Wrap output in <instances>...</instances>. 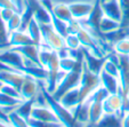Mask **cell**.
Instances as JSON below:
<instances>
[{
  "instance_id": "obj_1",
  "label": "cell",
  "mask_w": 129,
  "mask_h": 127,
  "mask_svg": "<svg viewBox=\"0 0 129 127\" xmlns=\"http://www.w3.org/2000/svg\"><path fill=\"white\" fill-rule=\"evenodd\" d=\"M81 72H82V68L81 69H76L70 72H66L65 76L61 79L58 83L56 89L51 95L54 98H56L57 101L62 97L65 93H68L69 90L73 89L79 86L80 84V78H81Z\"/></svg>"
},
{
  "instance_id": "obj_2",
  "label": "cell",
  "mask_w": 129,
  "mask_h": 127,
  "mask_svg": "<svg viewBox=\"0 0 129 127\" xmlns=\"http://www.w3.org/2000/svg\"><path fill=\"white\" fill-rule=\"evenodd\" d=\"M101 86V78L98 74L94 73L83 63L82 72H81L80 84H79V89H80V95L82 98V102L88 95L93 93L97 87Z\"/></svg>"
},
{
  "instance_id": "obj_3",
  "label": "cell",
  "mask_w": 129,
  "mask_h": 127,
  "mask_svg": "<svg viewBox=\"0 0 129 127\" xmlns=\"http://www.w3.org/2000/svg\"><path fill=\"white\" fill-rule=\"evenodd\" d=\"M40 30H41L42 42L50 47L53 50L58 52L65 47L64 38L55 31L51 24H40Z\"/></svg>"
},
{
  "instance_id": "obj_4",
  "label": "cell",
  "mask_w": 129,
  "mask_h": 127,
  "mask_svg": "<svg viewBox=\"0 0 129 127\" xmlns=\"http://www.w3.org/2000/svg\"><path fill=\"white\" fill-rule=\"evenodd\" d=\"M0 61L23 73V69L25 68V65L24 62H23V56L18 52L14 50L12 48L1 49L0 50Z\"/></svg>"
},
{
  "instance_id": "obj_5",
  "label": "cell",
  "mask_w": 129,
  "mask_h": 127,
  "mask_svg": "<svg viewBox=\"0 0 129 127\" xmlns=\"http://www.w3.org/2000/svg\"><path fill=\"white\" fill-rule=\"evenodd\" d=\"M36 120H40V121H48V122H61L56 115L54 113L48 105H33L31 112V117ZM62 124V122H61Z\"/></svg>"
},
{
  "instance_id": "obj_6",
  "label": "cell",
  "mask_w": 129,
  "mask_h": 127,
  "mask_svg": "<svg viewBox=\"0 0 129 127\" xmlns=\"http://www.w3.org/2000/svg\"><path fill=\"white\" fill-rule=\"evenodd\" d=\"M40 90L39 80L32 78L30 76H25L24 83L20 89V94L23 100H33L37 96V94Z\"/></svg>"
},
{
  "instance_id": "obj_7",
  "label": "cell",
  "mask_w": 129,
  "mask_h": 127,
  "mask_svg": "<svg viewBox=\"0 0 129 127\" xmlns=\"http://www.w3.org/2000/svg\"><path fill=\"white\" fill-rule=\"evenodd\" d=\"M119 83L123 93L129 92V56L119 55Z\"/></svg>"
},
{
  "instance_id": "obj_8",
  "label": "cell",
  "mask_w": 129,
  "mask_h": 127,
  "mask_svg": "<svg viewBox=\"0 0 129 127\" xmlns=\"http://www.w3.org/2000/svg\"><path fill=\"white\" fill-rule=\"evenodd\" d=\"M26 74L20 71H3L0 72V81L6 85H10L20 92Z\"/></svg>"
},
{
  "instance_id": "obj_9",
  "label": "cell",
  "mask_w": 129,
  "mask_h": 127,
  "mask_svg": "<svg viewBox=\"0 0 129 127\" xmlns=\"http://www.w3.org/2000/svg\"><path fill=\"white\" fill-rule=\"evenodd\" d=\"M121 108L122 98L119 93L110 94L103 101V111H104V113H107V115H114V113L121 115Z\"/></svg>"
},
{
  "instance_id": "obj_10",
  "label": "cell",
  "mask_w": 129,
  "mask_h": 127,
  "mask_svg": "<svg viewBox=\"0 0 129 127\" xmlns=\"http://www.w3.org/2000/svg\"><path fill=\"white\" fill-rule=\"evenodd\" d=\"M101 7H102V10L105 16L121 23L122 12H121L119 0H106L104 3H101Z\"/></svg>"
},
{
  "instance_id": "obj_11",
  "label": "cell",
  "mask_w": 129,
  "mask_h": 127,
  "mask_svg": "<svg viewBox=\"0 0 129 127\" xmlns=\"http://www.w3.org/2000/svg\"><path fill=\"white\" fill-rule=\"evenodd\" d=\"M105 60H106L105 57L100 59V57L93 55L89 50H87V49L83 48V63H85V65L87 66L91 72H94V73H96V74L100 76L101 71L103 70V65H104Z\"/></svg>"
},
{
  "instance_id": "obj_12",
  "label": "cell",
  "mask_w": 129,
  "mask_h": 127,
  "mask_svg": "<svg viewBox=\"0 0 129 127\" xmlns=\"http://www.w3.org/2000/svg\"><path fill=\"white\" fill-rule=\"evenodd\" d=\"M59 103H61L63 107H65L69 110H72L76 107H78L80 103H82V98L80 95V89H79V86L73 89L69 90L68 93H65L61 98H59Z\"/></svg>"
},
{
  "instance_id": "obj_13",
  "label": "cell",
  "mask_w": 129,
  "mask_h": 127,
  "mask_svg": "<svg viewBox=\"0 0 129 127\" xmlns=\"http://www.w3.org/2000/svg\"><path fill=\"white\" fill-rule=\"evenodd\" d=\"M10 48L18 52L23 57L32 61L33 63H36L37 65L42 66L41 63H40V60H39V52H40L39 46H37V45H26V46L10 47Z\"/></svg>"
},
{
  "instance_id": "obj_14",
  "label": "cell",
  "mask_w": 129,
  "mask_h": 127,
  "mask_svg": "<svg viewBox=\"0 0 129 127\" xmlns=\"http://www.w3.org/2000/svg\"><path fill=\"white\" fill-rule=\"evenodd\" d=\"M70 10L74 20H83L89 16L94 7V4L87 3H72L69 4Z\"/></svg>"
},
{
  "instance_id": "obj_15",
  "label": "cell",
  "mask_w": 129,
  "mask_h": 127,
  "mask_svg": "<svg viewBox=\"0 0 129 127\" xmlns=\"http://www.w3.org/2000/svg\"><path fill=\"white\" fill-rule=\"evenodd\" d=\"M26 45H36L33 42V40L31 39L27 32L24 31H16L12 32L8 37V46L10 47H18V46H26Z\"/></svg>"
},
{
  "instance_id": "obj_16",
  "label": "cell",
  "mask_w": 129,
  "mask_h": 127,
  "mask_svg": "<svg viewBox=\"0 0 129 127\" xmlns=\"http://www.w3.org/2000/svg\"><path fill=\"white\" fill-rule=\"evenodd\" d=\"M100 78H101V86H103L109 92V94L118 93V89L120 87V83L118 77H113L102 70L100 73Z\"/></svg>"
},
{
  "instance_id": "obj_17",
  "label": "cell",
  "mask_w": 129,
  "mask_h": 127,
  "mask_svg": "<svg viewBox=\"0 0 129 127\" xmlns=\"http://www.w3.org/2000/svg\"><path fill=\"white\" fill-rule=\"evenodd\" d=\"M24 100L22 98H16L13 97V96H9L7 94L0 92V109L4 111L5 113H10L13 111H15L18 105L23 102Z\"/></svg>"
},
{
  "instance_id": "obj_18",
  "label": "cell",
  "mask_w": 129,
  "mask_h": 127,
  "mask_svg": "<svg viewBox=\"0 0 129 127\" xmlns=\"http://www.w3.org/2000/svg\"><path fill=\"white\" fill-rule=\"evenodd\" d=\"M122 116L119 113L114 115H104L93 127H122Z\"/></svg>"
},
{
  "instance_id": "obj_19",
  "label": "cell",
  "mask_w": 129,
  "mask_h": 127,
  "mask_svg": "<svg viewBox=\"0 0 129 127\" xmlns=\"http://www.w3.org/2000/svg\"><path fill=\"white\" fill-rule=\"evenodd\" d=\"M129 37V28H121L114 30V31L107 32V33H104V38L106 40V42L109 45L113 47V45L117 44L118 41L124 39V38Z\"/></svg>"
},
{
  "instance_id": "obj_20",
  "label": "cell",
  "mask_w": 129,
  "mask_h": 127,
  "mask_svg": "<svg viewBox=\"0 0 129 127\" xmlns=\"http://www.w3.org/2000/svg\"><path fill=\"white\" fill-rule=\"evenodd\" d=\"M26 32L29 34L31 39L33 40V42L37 45V46H39L40 44L42 42V36H41V30H40V24L37 22L36 20H32L30 22L29 27L26 29Z\"/></svg>"
},
{
  "instance_id": "obj_21",
  "label": "cell",
  "mask_w": 129,
  "mask_h": 127,
  "mask_svg": "<svg viewBox=\"0 0 129 127\" xmlns=\"http://www.w3.org/2000/svg\"><path fill=\"white\" fill-rule=\"evenodd\" d=\"M48 12L50 13V15H51V25H53V28L55 29V31L58 34H61L63 38H65L69 34V24L65 23L64 21L59 20L58 17L55 16L51 10H48Z\"/></svg>"
},
{
  "instance_id": "obj_22",
  "label": "cell",
  "mask_w": 129,
  "mask_h": 127,
  "mask_svg": "<svg viewBox=\"0 0 129 127\" xmlns=\"http://www.w3.org/2000/svg\"><path fill=\"white\" fill-rule=\"evenodd\" d=\"M119 28H120V23L118 21L112 20V18H110V17L105 16V15L102 17V20L100 22V31L103 34L111 31H114V30L119 29Z\"/></svg>"
},
{
  "instance_id": "obj_23",
  "label": "cell",
  "mask_w": 129,
  "mask_h": 127,
  "mask_svg": "<svg viewBox=\"0 0 129 127\" xmlns=\"http://www.w3.org/2000/svg\"><path fill=\"white\" fill-rule=\"evenodd\" d=\"M33 105H34V98L33 100H24L16 109H15V112L18 113L21 117L25 118V119L27 120L30 117H31V112H32V109H33Z\"/></svg>"
},
{
  "instance_id": "obj_24",
  "label": "cell",
  "mask_w": 129,
  "mask_h": 127,
  "mask_svg": "<svg viewBox=\"0 0 129 127\" xmlns=\"http://www.w3.org/2000/svg\"><path fill=\"white\" fill-rule=\"evenodd\" d=\"M8 121H9V125L12 127H30L27 120L25 118L21 117L15 111L8 113Z\"/></svg>"
},
{
  "instance_id": "obj_25",
  "label": "cell",
  "mask_w": 129,
  "mask_h": 127,
  "mask_svg": "<svg viewBox=\"0 0 129 127\" xmlns=\"http://www.w3.org/2000/svg\"><path fill=\"white\" fill-rule=\"evenodd\" d=\"M122 12V20L120 23L121 28H129V0H119Z\"/></svg>"
},
{
  "instance_id": "obj_26",
  "label": "cell",
  "mask_w": 129,
  "mask_h": 127,
  "mask_svg": "<svg viewBox=\"0 0 129 127\" xmlns=\"http://www.w3.org/2000/svg\"><path fill=\"white\" fill-rule=\"evenodd\" d=\"M112 48L119 55H127V56H129V37L118 41L117 44L113 45Z\"/></svg>"
},
{
  "instance_id": "obj_27",
  "label": "cell",
  "mask_w": 129,
  "mask_h": 127,
  "mask_svg": "<svg viewBox=\"0 0 129 127\" xmlns=\"http://www.w3.org/2000/svg\"><path fill=\"white\" fill-rule=\"evenodd\" d=\"M8 37H9V33H8L7 28H6V23L0 15V46L4 47V48H9Z\"/></svg>"
},
{
  "instance_id": "obj_28",
  "label": "cell",
  "mask_w": 129,
  "mask_h": 127,
  "mask_svg": "<svg viewBox=\"0 0 129 127\" xmlns=\"http://www.w3.org/2000/svg\"><path fill=\"white\" fill-rule=\"evenodd\" d=\"M64 44H65L66 48H69V49H77L81 47L80 40H79L78 36L76 33H69L64 38Z\"/></svg>"
},
{
  "instance_id": "obj_29",
  "label": "cell",
  "mask_w": 129,
  "mask_h": 127,
  "mask_svg": "<svg viewBox=\"0 0 129 127\" xmlns=\"http://www.w3.org/2000/svg\"><path fill=\"white\" fill-rule=\"evenodd\" d=\"M20 25H21V14L20 13H15L12 18H10L8 22H6V28H7V31L9 34L12 33V32L20 29Z\"/></svg>"
},
{
  "instance_id": "obj_30",
  "label": "cell",
  "mask_w": 129,
  "mask_h": 127,
  "mask_svg": "<svg viewBox=\"0 0 129 127\" xmlns=\"http://www.w3.org/2000/svg\"><path fill=\"white\" fill-rule=\"evenodd\" d=\"M27 122H29L30 127H64V125L61 124V122L40 121V120H36L33 118H29Z\"/></svg>"
},
{
  "instance_id": "obj_31",
  "label": "cell",
  "mask_w": 129,
  "mask_h": 127,
  "mask_svg": "<svg viewBox=\"0 0 129 127\" xmlns=\"http://www.w3.org/2000/svg\"><path fill=\"white\" fill-rule=\"evenodd\" d=\"M103 71H105L106 73L111 74L113 77H118L119 78V65H117L115 63L109 61V60H105L104 65H103Z\"/></svg>"
},
{
  "instance_id": "obj_32",
  "label": "cell",
  "mask_w": 129,
  "mask_h": 127,
  "mask_svg": "<svg viewBox=\"0 0 129 127\" xmlns=\"http://www.w3.org/2000/svg\"><path fill=\"white\" fill-rule=\"evenodd\" d=\"M0 92H3V93L7 94V95H9V96H13V97L22 98L20 92H18V90H17L15 87H13V86H10V85L3 84V86H1V88H0ZM22 100H23V98H22Z\"/></svg>"
},
{
  "instance_id": "obj_33",
  "label": "cell",
  "mask_w": 129,
  "mask_h": 127,
  "mask_svg": "<svg viewBox=\"0 0 129 127\" xmlns=\"http://www.w3.org/2000/svg\"><path fill=\"white\" fill-rule=\"evenodd\" d=\"M15 13H17V12L15 9H13V8H1L0 9V15L3 17V20L5 21V23L8 22L12 18Z\"/></svg>"
},
{
  "instance_id": "obj_34",
  "label": "cell",
  "mask_w": 129,
  "mask_h": 127,
  "mask_svg": "<svg viewBox=\"0 0 129 127\" xmlns=\"http://www.w3.org/2000/svg\"><path fill=\"white\" fill-rule=\"evenodd\" d=\"M1 8H13L17 12L16 6L13 3V0H0V9Z\"/></svg>"
},
{
  "instance_id": "obj_35",
  "label": "cell",
  "mask_w": 129,
  "mask_h": 127,
  "mask_svg": "<svg viewBox=\"0 0 129 127\" xmlns=\"http://www.w3.org/2000/svg\"><path fill=\"white\" fill-rule=\"evenodd\" d=\"M13 3H14L15 6H16L17 13L22 14L24 8H25V0H13Z\"/></svg>"
},
{
  "instance_id": "obj_36",
  "label": "cell",
  "mask_w": 129,
  "mask_h": 127,
  "mask_svg": "<svg viewBox=\"0 0 129 127\" xmlns=\"http://www.w3.org/2000/svg\"><path fill=\"white\" fill-rule=\"evenodd\" d=\"M3 71H17V70L10 68V66H8L7 64L3 63V62L0 61V72H3Z\"/></svg>"
},
{
  "instance_id": "obj_37",
  "label": "cell",
  "mask_w": 129,
  "mask_h": 127,
  "mask_svg": "<svg viewBox=\"0 0 129 127\" xmlns=\"http://www.w3.org/2000/svg\"><path fill=\"white\" fill-rule=\"evenodd\" d=\"M122 127H129V112L126 113L122 118Z\"/></svg>"
},
{
  "instance_id": "obj_38",
  "label": "cell",
  "mask_w": 129,
  "mask_h": 127,
  "mask_svg": "<svg viewBox=\"0 0 129 127\" xmlns=\"http://www.w3.org/2000/svg\"><path fill=\"white\" fill-rule=\"evenodd\" d=\"M0 127H12L8 122H5V121H1L0 120Z\"/></svg>"
},
{
  "instance_id": "obj_39",
  "label": "cell",
  "mask_w": 129,
  "mask_h": 127,
  "mask_svg": "<svg viewBox=\"0 0 129 127\" xmlns=\"http://www.w3.org/2000/svg\"><path fill=\"white\" fill-rule=\"evenodd\" d=\"M101 3H104V1H106V0H100Z\"/></svg>"
},
{
  "instance_id": "obj_40",
  "label": "cell",
  "mask_w": 129,
  "mask_h": 127,
  "mask_svg": "<svg viewBox=\"0 0 129 127\" xmlns=\"http://www.w3.org/2000/svg\"><path fill=\"white\" fill-rule=\"evenodd\" d=\"M1 86H3V83H1V81H0V88H1Z\"/></svg>"
}]
</instances>
